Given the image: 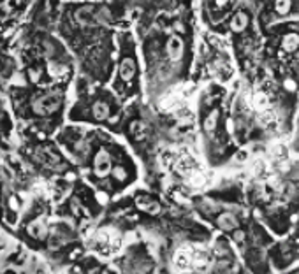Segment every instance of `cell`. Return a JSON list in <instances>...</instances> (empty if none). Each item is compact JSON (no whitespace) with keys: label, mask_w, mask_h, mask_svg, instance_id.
I'll use <instances>...</instances> for the list:
<instances>
[{"label":"cell","mask_w":299,"mask_h":274,"mask_svg":"<svg viewBox=\"0 0 299 274\" xmlns=\"http://www.w3.org/2000/svg\"><path fill=\"white\" fill-rule=\"evenodd\" d=\"M76 21L79 25H107L111 21V13L106 5L99 4H87L79 7L76 13Z\"/></svg>","instance_id":"cell-1"},{"label":"cell","mask_w":299,"mask_h":274,"mask_svg":"<svg viewBox=\"0 0 299 274\" xmlns=\"http://www.w3.org/2000/svg\"><path fill=\"white\" fill-rule=\"evenodd\" d=\"M62 102H64V95L60 91H51L46 95L37 97L32 102V111L39 116H48V114H53L55 111H58Z\"/></svg>","instance_id":"cell-2"},{"label":"cell","mask_w":299,"mask_h":274,"mask_svg":"<svg viewBox=\"0 0 299 274\" xmlns=\"http://www.w3.org/2000/svg\"><path fill=\"white\" fill-rule=\"evenodd\" d=\"M113 165H111V155L107 153V150H99L97 151L95 158H93V171L99 178H106L107 174L111 172Z\"/></svg>","instance_id":"cell-3"},{"label":"cell","mask_w":299,"mask_h":274,"mask_svg":"<svg viewBox=\"0 0 299 274\" xmlns=\"http://www.w3.org/2000/svg\"><path fill=\"white\" fill-rule=\"evenodd\" d=\"M27 230L34 239H46L48 238V222H46V218H44V216L35 218L34 222L28 223Z\"/></svg>","instance_id":"cell-4"},{"label":"cell","mask_w":299,"mask_h":274,"mask_svg":"<svg viewBox=\"0 0 299 274\" xmlns=\"http://www.w3.org/2000/svg\"><path fill=\"white\" fill-rule=\"evenodd\" d=\"M166 50H167L169 60L178 62V60H181V56H183V41H181L178 35H173L169 41H167Z\"/></svg>","instance_id":"cell-5"},{"label":"cell","mask_w":299,"mask_h":274,"mask_svg":"<svg viewBox=\"0 0 299 274\" xmlns=\"http://www.w3.org/2000/svg\"><path fill=\"white\" fill-rule=\"evenodd\" d=\"M216 225H218V228L224 230V232H234L236 228H238V218H236L232 213H224V215L218 216Z\"/></svg>","instance_id":"cell-6"},{"label":"cell","mask_w":299,"mask_h":274,"mask_svg":"<svg viewBox=\"0 0 299 274\" xmlns=\"http://www.w3.org/2000/svg\"><path fill=\"white\" fill-rule=\"evenodd\" d=\"M134 74H136V64H134L132 58H123L122 60V64H120V76L123 81H130L134 78Z\"/></svg>","instance_id":"cell-7"},{"label":"cell","mask_w":299,"mask_h":274,"mask_svg":"<svg viewBox=\"0 0 299 274\" xmlns=\"http://www.w3.org/2000/svg\"><path fill=\"white\" fill-rule=\"evenodd\" d=\"M109 104L104 101H97L95 104H93L92 107V114H93V118L99 120V121H104V120L109 118Z\"/></svg>","instance_id":"cell-8"},{"label":"cell","mask_w":299,"mask_h":274,"mask_svg":"<svg viewBox=\"0 0 299 274\" xmlns=\"http://www.w3.org/2000/svg\"><path fill=\"white\" fill-rule=\"evenodd\" d=\"M138 207L146 211V213H150V215H158V213H160V204L157 201H153V199H148V197H143V199L139 197Z\"/></svg>","instance_id":"cell-9"},{"label":"cell","mask_w":299,"mask_h":274,"mask_svg":"<svg viewBox=\"0 0 299 274\" xmlns=\"http://www.w3.org/2000/svg\"><path fill=\"white\" fill-rule=\"evenodd\" d=\"M246 27H248V16L245 13H241V11L236 13L232 21H230V28H232L234 32H243Z\"/></svg>","instance_id":"cell-10"},{"label":"cell","mask_w":299,"mask_h":274,"mask_svg":"<svg viewBox=\"0 0 299 274\" xmlns=\"http://www.w3.org/2000/svg\"><path fill=\"white\" fill-rule=\"evenodd\" d=\"M218 116H220V113H218V109H213L211 113L208 114L206 118H204V132L206 134H213L216 130V125H218Z\"/></svg>","instance_id":"cell-11"},{"label":"cell","mask_w":299,"mask_h":274,"mask_svg":"<svg viewBox=\"0 0 299 274\" xmlns=\"http://www.w3.org/2000/svg\"><path fill=\"white\" fill-rule=\"evenodd\" d=\"M281 48L285 51H296L299 48V35L294 32L287 34V35H283V39H281Z\"/></svg>","instance_id":"cell-12"},{"label":"cell","mask_w":299,"mask_h":274,"mask_svg":"<svg viewBox=\"0 0 299 274\" xmlns=\"http://www.w3.org/2000/svg\"><path fill=\"white\" fill-rule=\"evenodd\" d=\"M290 5L292 2L290 0H275V11L276 14H280V16H285V14L290 13Z\"/></svg>","instance_id":"cell-13"},{"label":"cell","mask_w":299,"mask_h":274,"mask_svg":"<svg viewBox=\"0 0 299 274\" xmlns=\"http://www.w3.org/2000/svg\"><path fill=\"white\" fill-rule=\"evenodd\" d=\"M39 156L46 165H58V156L55 153H51L50 150H41L39 151Z\"/></svg>","instance_id":"cell-14"},{"label":"cell","mask_w":299,"mask_h":274,"mask_svg":"<svg viewBox=\"0 0 299 274\" xmlns=\"http://www.w3.org/2000/svg\"><path fill=\"white\" fill-rule=\"evenodd\" d=\"M111 172H113V178L116 179V181H120V183H123L125 179L129 178V174H127V171L122 167V165H116L115 169H111Z\"/></svg>","instance_id":"cell-15"},{"label":"cell","mask_w":299,"mask_h":274,"mask_svg":"<svg viewBox=\"0 0 299 274\" xmlns=\"http://www.w3.org/2000/svg\"><path fill=\"white\" fill-rule=\"evenodd\" d=\"M232 239H234L238 244H241V242L245 241V232L243 230H239V228H236L234 232H232Z\"/></svg>","instance_id":"cell-16"},{"label":"cell","mask_w":299,"mask_h":274,"mask_svg":"<svg viewBox=\"0 0 299 274\" xmlns=\"http://www.w3.org/2000/svg\"><path fill=\"white\" fill-rule=\"evenodd\" d=\"M130 130H132L134 136H139V134L143 132V123H141V121H134L132 127H130Z\"/></svg>","instance_id":"cell-17"},{"label":"cell","mask_w":299,"mask_h":274,"mask_svg":"<svg viewBox=\"0 0 299 274\" xmlns=\"http://www.w3.org/2000/svg\"><path fill=\"white\" fill-rule=\"evenodd\" d=\"M7 14H9V7H5V5H0V19H4Z\"/></svg>","instance_id":"cell-18"},{"label":"cell","mask_w":299,"mask_h":274,"mask_svg":"<svg viewBox=\"0 0 299 274\" xmlns=\"http://www.w3.org/2000/svg\"><path fill=\"white\" fill-rule=\"evenodd\" d=\"M226 2H227V0H216V4H218V5H224Z\"/></svg>","instance_id":"cell-19"}]
</instances>
